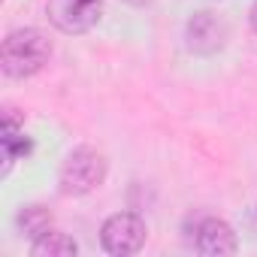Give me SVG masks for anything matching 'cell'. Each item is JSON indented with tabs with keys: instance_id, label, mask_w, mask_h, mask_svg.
Returning a JSON list of instances; mask_svg holds the SVG:
<instances>
[{
	"instance_id": "cell-1",
	"label": "cell",
	"mask_w": 257,
	"mask_h": 257,
	"mask_svg": "<svg viewBox=\"0 0 257 257\" xmlns=\"http://www.w3.org/2000/svg\"><path fill=\"white\" fill-rule=\"evenodd\" d=\"M52 58V43L43 31L37 28H22L13 31L4 40V49H0V64H4V73L13 79H28L34 73H40Z\"/></svg>"
},
{
	"instance_id": "cell-2",
	"label": "cell",
	"mask_w": 257,
	"mask_h": 257,
	"mask_svg": "<svg viewBox=\"0 0 257 257\" xmlns=\"http://www.w3.org/2000/svg\"><path fill=\"white\" fill-rule=\"evenodd\" d=\"M106 179V158L94 149H76L61 167V191L64 194H88Z\"/></svg>"
},
{
	"instance_id": "cell-3",
	"label": "cell",
	"mask_w": 257,
	"mask_h": 257,
	"mask_svg": "<svg viewBox=\"0 0 257 257\" xmlns=\"http://www.w3.org/2000/svg\"><path fill=\"white\" fill-rule=\"evenodd\" d=\"M146 221L134 212H118L112 218L103 221V230H100V242L109 254H118V257H127V254H137L146 242Z\"/></svg>"
},
{
	"instance_id": "cell-4",
	"label": "cell",
	"mask_w": 257,
	"mask_h": 257,
	"mask_svg": "<svg viewBox=\"0 0 257 257\" xmlns=\"http://www.w3.org/2000/svg\"><path fill=\"white\" fill-rule=\"evenodd\" d=\"M49 22L64 34H85L97 25L103 13V0H49Z\"/></svg>"
},
{
	"instance_id": "cell-5",
	"label": "cell",
	"mask_w": 257,
	"mask_h": 257,
	"mask_svg": "<svg viewBox=\"0 0 257 257\" xmlns=\"http://www.w3.org/2000/svg\"><path fill=\"white\" fill-rule=\"evenodd\" d=\"M197 251L209 254V257H221V254H236L239 242L230 224L218 221V218H206L197 227Z\"/></svg>"
},
{
	"instance_id": "cell-6",
	"label": "cell",
	"mask_w": 257,
	"mask_h": 257,
	"mask_svg": "<svg viewBox=\"0 0 257 257\" xmlns=\"http://www.w3.org/2000/svg\"><path fill=\"white\" fill-rule=\"evenodd\" d=\"M188 37H191V49H200V52H212L224 43V28L215 22L212 13H200L191 19L188 25Z\"/></svg>"
},
{
	"instance_id": "cell-7",
	"label": "cell",
	"mask_w": 257,
	"mask_h": 257,
	"mask_svg": "<svg viewBox=\"0 0 257 257\" xmlns=\"http://www.w3.org/2000/svg\"><path fill=\"white\" fill-rule=\"evenodd\" d=\"M4 176L10 173V167L16 164V158L19 155H28V149H31V140L25 137V131L16 124V118H13V112H7V121H4Z\"/></svg>"
},
{
	"instance_id": "cell-8",
	"label": "cell",
	"mask_w": 257,
	"mask_h": 257,
	"mask_svg": "<svg viewBox=\"0 0 257 257\" xmlns=\"http://www.w3.org/2000/svg\"><path fill=\"white\" fill-rule=\"evenodd\" d=\"M76 251H79V245L67 233H58V230H46L31 245V254L34 257H73Z\"/></svg>"
},
{
	"instance_id": "cell-9",
	"label": "cell",
	"mask_w": 257,
	"mask_h": 257,
	"mask_svg": "<svg viewBox=\"0 0 257 257\" xmlns=\"http://www.w3.org/2000/svg\"><path fill=\"white\" fill-rule=\"evenodd\" d=\"M49 221H52V215L43 209V206H28L22 215H19V224H22V230L28 233V236H43L46 230H49Z\"/></svg>"
},
{
	"instance_id": "cell-10",
	"label": "cell",
	"mask_w": 257,
	"mask_h": 257,
	"mask_svg": "<svg viewBox=\"0 0 257 257\" xmlns=\"http://www.w3.org/2000/svg\"><path fill=\"white\" fill-rule=\"evenodd\" d=\"M251 28H254V34H257V0H254V7H251Z\"/></svg>"
},
{
	"instance_id": "cell-11",
	"label": "cell",
	"mask_w": 257,
	"mask_h": 257,
	"mask_svg": "<svg viewBox=\"0 0 257 257\" xmlns=\"http://www.w3.org/2000/svg\"><path fill=\"white\" fill-rule=\"evenodd\" d=\"M131 7H146V4H152V0H127Z\"/></svg>"
}]
</instances>
